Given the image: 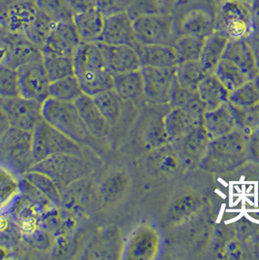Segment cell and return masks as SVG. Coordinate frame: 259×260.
I'll return each instance as SVG.
<instances>
[{"label": "cell", "mask_w": 259, "mask_h": 260, "mask_svg": "<svg viewBox=\"0 0 259 260\" xmlns=\"http://www.w3.org/2000/svg\"><path fill=\"white\" fill-rule=\"evenodd\" d=\"M10 128H11L10 122L7 118L5 112L3 111V109L0 107V139Z\"/></svg>", "instance_id": "obj_51"}, {"label": "cell", "mask_w": 259, "mask_h": 260, "mask_svg": "<svg viewBox=\"0 0 259 260\" xmlns=\"http://www.w3.org/2000/svg\"><path fill=\"white\" fill-rule=\"evenodd\" d=\"M251 50L253 52V55H254V59L256 61V66H257V69L259 71V32L257 31H253L249 37L247 38Z\"/></svg>", "instance_id": "obj_48"}, {"label": "cell", "mask_w": 259, "mask_h": 260, "mask_svg": "<svg viewBox=\"0 0 259 260\" xmlns=\"http://www.w3.org/2000/svg\"><path fill=\"white\" fill-rule=\"evenodd\" d=\"M115 246H117V242L114 239H103L100 243L95 245L94 250L95 252H111L115 248Z\"/></svg>", "instance_id": "obj_46"}, {"label": "cell", "mask_w": 259, "mask_h": 260, "mask_svg": "<svg viewBox=\"0 0 259 260\" xmlns=\"http://www.w3.org/2000/svg\"><path fill=\"white\" fill-rule=\"evenodd\" d=\"M74 75L84 94L94 95L114 88V74L107 67L105 54L99 41L81 42L74 56Z\"/></svg>", "instance_id": "obj_1"}, {"label": "cell", "mask_w": 259, "mask_h": 260, "mask_svg": "<svg viewBox=\"0 0 259 260\" xmlns=\"http://www.w3.org/2000/svg\"><path fill=\"white\" fill-rule=\"evenodd\" d=\"M159 234L152 227L142 225L129 237L123 249V258L148 260L156 257L159 250Z\"/></svg>", "instance_id": "obj_16"}, {"label": "cell", "mask_w": 259, "mask_h": 260, "mask_svg": "<svg viewBox=\"0 0 259 260\" xmlns=\"http://www.w3.org/2000/svg\"><path fill=\"white\" fill-rule=\"evenodd\" d=\"M0 164L23 176L36 165L33 132L11 127L0 139Z\"/></svg>", "instance_id": "obj_5"}, {"label": "cell", "mask_w": 259, "mask_h": 260, "mask_svg": "<svg viewBox=\"0 0 259 260\" xmlns=\"http://www.w3.org/2000/svg\"><path fill=\"white\" fill-rule=\"evenodd\" d=\"M29 183L36 186L44 196L47 197L48 200L53 205L58 206L61 200V194L59 186L55 183V181L48 177L47 175L37 172L35 170H30L22 176Z\"/></svg>", "instance_id": "obj_36"}, {"label": "cell", "mask_w": 259, "mask_h": 260, "mask_svg": "<svg viewBox=\"0 0 259 260\" xmlns=\"http://www.w3.org/2000/svg\"><path fill=\"white\" fill-rule=\"evenodd\" d=\"M8 59V42L6 39V30L0 26V66L6 64Z\"/></svg>", "instance_id": "obj_45"}, {"label": "cell", "mask_w": 259, "mask_h": 260, "mask_svg": "<svg viewBox=\"0 0 259 260\" xmlns=\"http://www.w3.org/2000/svg\"><path fill=\"white\" fill-rule=\"evenodd\" d=\"M198 96V91H189L185 89L178 83L177 77H175L172 84L170 92V101L168 106L170 108L186 107L190 102H192Z\"/></svg>", "instance_id": "obj_42"}, {"label": "cell", "mask_w": 259, "mask_h": 260, "mask_svg": "<svg viewBox=\"0 0 259 260\" xmlns=\"http://www.w3.org/2000/svg\"><path fill=\"white\" fill-rule=\"evenodd\" d=\"M101 46L107 67L113 74L142 70V61L136 48L129 45H107L104 43H101Z\"/></svg>", "instance_id": "obj_18"}, {"label": "cell", "mask_w": 259, "mask_h": 260, "mask_svg": "<svg viewBox=\"0 0 259 260\" xmlns=\"http://www.w3.org/2000/svg\"><path fill=\"white\" fill-rule=\"evenodd\" d=\"M82 95L84 92L81 85L74 74L50 84V98L55 100L75 103Z\"/></svg>", "instance_id": "obj_33"}, {"label": "cell", "mask_w": 259, "mask_h": 260, "mask_svg": "<svg viewBox=\"0 0 259 260\" xmlns=\"http://www.w3.org/2000/svg\"><path fill=\"white\" fill-rule=\"evenodd\" d=\"M163 121L168 141L174 143L186 136L194 127L204 123V115H196L184 108L176 107L170 108Z\"/></svg>", "instance_id": "obj_19"}, {"label": "cell", "mask_w": 259, "mask_h": 260, "mask_svg": "<svg viewBox=\"0 0 259 260\" xmlns=\"http://www.w3.org/2000/svg\"><path fill=\"white\" fill-rule=\"evenodd\" d=\"M86 127L94 139H104L108 136L111 125L94 103L92 95H81L74 103Z\"/></svg>", "instance_id": "obj_21"}, {"label": "cell", "mask_w": 259, "mask_h": 260, "mask_svg": "<svg viewBox=\"0 0 259 260\" xmlns=\"http://www.w3.org/2000/svg\"><path fill=\"white\" fill-rule=\"evenodd\" d=\"M248 154L252 153L256 158H259V129L253 132L247 139Z\"/></svg>", "instance_id": "obj_47"}, {"label": "cell", "mask_w": 259, "mask_h": 260, "mask_svg": "<svg viewBox=\"0 0 259 260\" xmlns=\"http://www.w3.org/2000/svg\"><path fill=\"white\" fill-rule=\"evenodd\" d=\"M114 89L124 102L144 100V79L142 70L114 74Z\"/></svg>", "instance_id": "obj_26"}, {"label": "cell", "mask_w": 259, "mask_h": 260, "mask_svg": "<svg viewBox=\"0 0 259 260\" xmlns=\"http://www.w3.org/2000/svg\"><path fill=\"white\" fill-rule=\"evenodd\" d=\"M251 20L253 30L259 32V0H252L250 3Z\"/></svg>", "instance_id": "obj_49"}, {"label": "cell", "mask_w": 259, "mask_h": 260, "mask_svg": "<svg viewBox=\"0 0 259 260\" xmlns=\"http://www.w3.org/2000/svg\"><path fill=\"white\" fill-rule=\"evenodd\" d=\"M177 36H200L206 38L215 30L216 8L205 2H181L173 13Z\"/></svg>", "instance_id": "obj_4"}, {"label": "cell", "mask_w": 259, "mask_h": 260, "mask_svg": "<svg viewBox=\"0 0 259 260\" xmlns=\"http://www.w3.org/2000/svg\"><path fill=\"white\" fill-rule=\"evenodd\" d=\"M134 0H94V6L106 16L128 11Z\"/></svg>", "instance_id": "obj_43"}, {"label": "cell", "mask_w": 259, "mask_h": 260, "mask_svg": "<svg viewBox=\"0 0 259 260\" xmlns=\"http://www.w3.org/2000/svg\"><path fill=\"white\" fill-rule=\"evenodd\" d=\"M33 146L36 163L59 154L83 156L81 144L72 141L44 119L33 131Z\"/></svg>", "instance_id": "obj_7"}, {"label": "cell", "mask_w": 259, "mask_h": 260, "mask_svg": "<svg viewBox=\"0 0 259 260\" xmlns=\"http://www.w3.org/2000/svg\"><path fill=\"white\" fill-rule=\"evenodd\" d=\"M203 208V200L196 194L187 193L177 198L170 206L167 219L172 224H182L188 221Z\"/></svg>", "instance_id": "obj_29"}, {"label": "cell", "mask_w": 259, "mask_h": 260, "mask_svg": "<svg viewBox=\"0 0 259 260\" xmlns=\"http://www.w3.org/2000/svg\"><path fill=\"white\" fill-rule=\"evenodd\" d=\"M37 0H7L3 2L1 26L13 34H25L42 11Z\"/></svg>", "instance_id": "obj_12"}, {"label": "cell", "mask_w": 259, "mask_h": 260, "mask_svg": "<svg viewBox=\"0 0 259 260\" xmlns=\"http://www.w3.org/2000/svg\"><path fill=\"white\" fill-rule=\"evenodd\" d=\"M236 122V129L241 131L247 139L259 129V104L249 107H237L230 104Z\"/></svg>", "instance_id": "obj_37"}, {"label": "cell", "mask_w": 259, "mask_h": 260, "mask_svg": "<svg viewBox=\"0 0 259 260\" xmlns=\"http://www.w3.org/2000/svg\"><path fill=\"white\" fill-rule=\"evenodd\" d=\"M210 72L202 66L200 60H191L179 63L176 70L178 83L189 91H198V86Z\"/></svg>", "instance_id": "obj_31"}, {"label": "cell", "mask_w": 259, "mask_h": 260, "mask_svg": "<svg viewBox=\"0 0 259 260\" xmlns=\"http://www.w3.org/2000/svg\"><path fill=\"white\" fill-rule=\"evenodd\" d=\"M204 41L205 38L200 36L187 35L177 36L173 46L177 53L178 64L185 61L199 60Z\"/></svg>", "instance_id": "obj_34"}, {"label": "cell", "mask_w": 259, "mask_h": 260, "mask_svg": "<svg viewBox=\"0 0 259 260\" xmlns=\"http://www.w3.org/2000/svg\"><path fill=\"white\" fill-rule=\"evenodd\" d=\"M223 59L233 61L247 73L251 80L259 74L254 55L247 39L229 40Z\"/></svg>", "instance_id": "obj_25"}, {"label": "cell", "mask_w": 259, "mask_h": 260, "mask_svg": "<svg viewBox=\"0 0 259 260\" xmlns=\"http://www.w3.org/2000/svg\"><path fill=\"white\" fill-rule=\"evenodd\" d=\"M253 82L255 84V86H256V89H257V91H258L259 94V74L253 79Z\"/></svg>", "instance_id": "obj_52"}, {"label": "cell", "mask_w": 259, "mask_h": 260, "mask_svg": "<svg viewBox=\"0 0 259 260\" xmlns=\"http://www.w3.org/2000/svg\"><path fill=\"white\" fill-rule=\"evenodd\" d=\"M72 22L83 42L99 41L103 34L106 15L98 7L92 6L85 10L74 13Z\"/></svg>", "instance_id": "obj_22"}, {"label": "cell", "mask_w": 259, "mask_h": 260, "mask_svg": "<svg viewBox=\"0 0 259 260\" xmlns=\"http://www.w3.org/2000/svg\"><path fill=\"white\" fill-rule=\"evenodd\" d=\"M20 95L18 71L7 64L0 66V99Z\"/></svg>", "instance_id": "obj_41"}, {"label": "cell", "mask_w": 259, "mask_h": 260, "mask_svg": "<svg viewBox=\"0 0 259 260\" xmlns=\"http://www.w3.org/2000/svg\"><path fill=\"white\" fill-rule=\"evenodd\" d=\"M134 27L140 44L173 45L177 39L174 18L169 13L144 14L134 18Z\"/></svg>", "instance_id": "obj_9"}, {"label": "cell", "mask_w": 259, "mask_h": 260, "mask_svg": "<svg viewBox=\"0 0 259 260\" xmlns=\"http://www.w3.org/2000/svg\"><path fill=\"white\" fill-rule=\"evenodd\" d=\"M99 42L107 45H129L137 48L134 19L127 11L106 16V23Z\"/></svg>", "instance_id": "obj_15"}, {"label": "cell", "mask_w": 259, "mask_h": 260, "mask_svg": "<svg viewBox=\"0 0 259 260\" xmlns=\"http://www.w3.org/2000/svg\"><path fill=\"white\" fill-rule=\"evenodd\" d=\"M177 69L142 68L144 79V100L153 106L169 105L172 84Z\"/></svg>", "instance_id": "obj_14"}, {"label": "cell", "mask_w": 259, "mask_h": 260, "mask_svg": "<svg viewBox=\"0 0 259 260\" xmlns=\"http://www.w3.org/2000/svg\"><path fill=\"white\" fill-rule=\"evenodd\" d=\"M0 107L14 128L33 132L43 119L42 104L22 95L0 99Z\"/></svg>", "instance_id": "obj_11"}, {"label": "cell", "mask_w": 259, "mask_h": 260, "mask_svg": "<svg viewBox=\"0 0 259 260\" xmlns=\"http://www.w3.org/2000/svg\"><path fill=\"white\" fill-rule=\"evenodd\" d=\"M228 103L237 107H249L258 105V91L253 80H249L230 92Z\"/></svg>", "instance_id": "obj_40"}, {"label": "cell", "mask_w": 259, "mask_h": 260, "mask_svg": "<svg viewBox=\"0 0 259 260\" xmlns=\"http://www.w3.org/2000/svg\"><path fill=\"white\" fill-rule=\"evenodd\" d=\"M109 183H110V187L108 188L109 194L117 198L118 196H120L126 189L128 180L125 176L118 175L115 178H112Z\"/></svg>", "instance_id": "obj_44"}, {"label": "cell", "mask_w": 259, "mask_h": 260, "mask_svg": "<svg viewBox=\"0 0 259 260\" xmlns=\"http://www.w3.org/2000/svg\"><path fill=\"white\" fill-rule=\"evenodd\" d=\"M8 42V59L6 64L18 69L20 66L42 58L41 49L24 34H13L6 30Z\"/></svg>", "instance_id": "obj_20"}, {"label": "cell", "mask_w": 259, "mask_h": 260, "mask_svg": "<svg viewBox=\"0 0 259 260\" xmlns=\"http://www.w3.org/2000/svg\"><path fill=\"white\" fill-rule=\"evenodd\" d=\"M21 192V179L12 170L0 164V208L7 206Z\"/></svg>", "instance_id": "obj_38"}, {"label": "cell", "mask_w": 259, "mask_h": 260, "mask_svg": "<svg viewBox=\"0 0 259 260\" xmlns=\"http://www.w3.org/2000/svg\"><path fill=\"white\" fill-rule=\"evenodd\" d=\"M213 73L230 92L251 80L245 71L229 59H221Z\"/></svg>", "instance_id": "obj_32"}, {"label": "cell", "mask_w": 259, "mask_h": 260, "mask_svg": "<svg viewBox=\"0 0 259 260\" xmlns=\"http://www.w3.org/2000/svg\"><path fill=\"white\" fill-rule=\"evenodd\" d=\"M43 62L51 82L74 74L73 57L44 56Z\"/></svg>", "instance_id": "obj_39"}, {"label": "cell", "mask_w": 259, "mask_h": 260, "mask_svg": "<svg viewBox=\"0 0 259 260\" xmlns=\"http://www.w3.org/2000/svg\"><path fill=\"white\" fill-rule=\"evenodd\" d=\"M2 10H3V2L0 0V26H1V18H2ZM2 27V26H1Z\"/></svg>", "instance_id": "obj_53"}, {"label": "cell", "mask_w": 259, "mask_h": 260, "mask_svg": "<svg viewBox=\"0 0 259 260\" xmlns=\"http://www.w3.org/2000/svg\"><path fill=\"white\" fill-rule=\"evenodd\" d=\"M42 116L53 127L81 145H90L95 140L87 129L74 103L49 98L42 104Z\"/></svg>", "instance_id": "obj_3"}, {"label": "cell", "mask_w": 259, "mask_h": 260, "mask_svg": "<svg viewBox=\"0 0 259 260\" xmlns=\"http://www.w3.org/2000/svg\"><path fill=\"white\" fill-rule=\"evenodd\" d=\"M229 94L230 91L213 72L209 73L198 86V95L206 107V111L228 103Z\"/></svg>", "instance_id": "obj_27"}, {"label": "cell", "mask_w": 259, "mask_h": 260, "mask_svg": "<svg viewBox=\"0 0 259 260\" xmlns=\"http://www.w3.org/2000/svg\"><path fill=\"white\" fill-rule=\"evenodd\" d=\"M20 95L43 104L50 98V84L43 57L20 66L18 69Z\"/></svg>", "instance_id": "obj_10"}, {"label": "cell", "mask_w": 259, "mask_h": 260, "mask_svg": "<svg viewBox=\"0 0 259 260\" xmlns=\"http://www.w3.org/2000/svg\"><path fill=\"white\" fill-rule=\"evenodd\" d=\"M142 68L150 67L156 69H177L178 66L177 53L173 45L153 44L137 46Z\"/></svg>", "instance_id": "obj_23"}, {"label": "cell", "mask_w": 259, "mask_h": 260, "mask_svg": "<svg viewBox=\"0 0 259 260\" xmlns=\"http://www.w3.org/2000/svg\"><path fill=\"white\" fill-rule=\"evenodd\" d=\"M152 161L154 166L164 174H174L180 166L183 165L177 150L170 142H167L154 150Z\"/></svg>", "instance_id": "obj_35"}, {"label": "cell", "mask_w": 259, "mask_h": 260, "mask_svg": "<svg viewBox=\"0 0 259 260\" xmlns=\"http://www.w3.org/2000/svg\"><path fill=\"white\" fill-rule=\"evenodd\" d=\"M248 155L247 138L236 129L228 135L210 141L207 153L199 167L214 174L227 173L244 165Z\"/></svg>", "instance_id": "obj_2"}, {"label": "cell", "mask_w": 259, "mask_h": 260, "mask_svg": "<svg viewBox=\"0 0 259 260\" xmlns=\"http://www.w3.org/2000/svg\"><path fill=\"white\" fill-rule=\"evenodd\" d=\"M204 123L197 125L179 141L171 143L177 150L184 167L199 166L205 157L210 143Z\"/></svg>", "instance_id": "obj_17"}, {"label": "cell", "mask_w": 259, "mask_h": 260, "mask_svg": "<svg viewBox=\"0 0 259 260\" xmlns=\"http://www.w3.org/2000/svg\"><path fill=\"white\" fill-rule=\"evenodd\" d=\"M228 42L229 39L217 30L205 38L199 60L208 72L212 73L223 59Z\"/></svg>", "instance_id": "obj_28"}, {"label": "cell", "mask_w": 259, "mask_h": 260, "mask_svg": "<svg viewBox=\"0 0 259 260\" xmlns=\"http://www.w3.org/2000/svg\"><path fill=\"white\" fill-rule=\"evenodd\" d=\"M204 127L210 140H214L236 130V122L229 103L206 111L204 113Z\"/></svg>", "instance_id": "obj_24"}, {"label": "cell", "mask_w": 259, "mask_h": 260, "mask_svg": "<svg viewBox=\"0 0 259 260\" xmlns=\"http://www.w3.org/2000/svg\"><path fill=\"white\" fill-rule=\"evenodd\" d=\"M92 96L108 123L111 126L115 125L122 116L124 105V101L118 95L115 89L105 90Z\"/></svg>", "instance_id": "obj_30"}, {"label": "cell", "mask_w": 259, "mask_h": 260, "mask_svg": "<svg viewBox=\"0 0 259 260\" xmlns=\"http://www.w3.org/2000/svg\"><path fill=\"white\" fill-rule=\"evenodd\" d=\"M31 170L41 172L52 178L59 189L84 178L90 173L83 156L72 154H59L36 163Z\"/></svg>", "instance_id": "obj_8"}, {"label": "cell", "mask_w": 259, "mask_h": 260, "mask_svg": "<svg viewBox=\"0 0 259 260\" xmlns=\"http://www.w3.org/2000/svg\"><path fill=\"white\" fill-rule=\"evenodd\" d=\"M81 42L72 20L60 19L54 25L41 48L42 56L73 57Z\"/></svg>", "instance_id": "obj_13"}, {"label": "cell", "mask_w": 259, "mask_h": 260, "mask_svg": "<svg viewBox=\"0 0 259 260\" xmlns=\"http://www.w3.org/2000/svg\"><path fill=\"white\" fill-rule=\"evenodd\" d=\"M249 251L253 253V257L259 259V229L250 237Z\"/></svg>", "instance_id": "obj_50"}, {"label": "cell", "mask_w": 259, "mask_h": 260, "mask_svg": "<svg viewBox=\"0 0 259 260\" xmlns=\"http://www.w3.org/2000/svg\"><path fill=\"white\" fill-rule=\"evenodd\" d=\"M215 30L229 40L247 39L254 31L250 3L243 0H223L216 7Z\"/></svg>", "instance_id": "obj_6"}, {"label": "cell", "mask_w": 259, "mask_h": 260, "mask_svg": "<svg viewBox=\"0 0 259 260\" xmlns=\"http://www.w3.org/2000/svg\"><path fill=\"white\" fill-rule=\"evenodd\" d=\"M217 1H218V2H220V1H223V0H217ZM243 1H247V2H249V3H251V1H252V0H243Z\"/></svg>", "instance_id": "obj_54"}]
</instances>
